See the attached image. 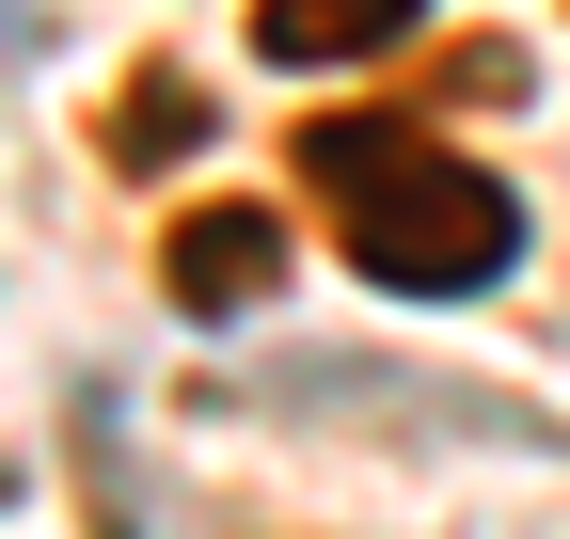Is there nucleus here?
Masks as SVG:
<instances>
[{"label":"nucleus","mask_w":570,"mask_h":539,"mask_svg":"<svg viewBox=\"0 0 570 539\" xmlns=\"http://www.w3.org/2000/svg\"><path fill=\"white\" fill-rule=\"evenodd\" d=\"M302 175H317L348 270H365V286H396V302H475L491 270L523 254V190L491 175V159H460V144H428V127L333 111L317 144H302Z\"/></svg>","instance_id":"obj_1"},{"label":"nucleus","mask_w":570,"mask_h":539,"mask_svg":"<svg viewBox=\"0 0 570 539\" xmlns=\"http://www.w3.org/2000/svg\"><path fill=\"white\" fill-rule=\"evenodd\" d=\"M159 286H175L190 317H254V302L285 286V223H269V207H190V223L159 238Z\"/></svg>","instance_id":"obj_2"},{"label":"nucleus","mask_w":570,"mask_h":539,"mask_svg":"<svg viewBox=\"0 0 570 539\" xmlns=\"http://www.w3.org/2000/svg\"><path fill=\"white\" fill-rule=\"evenodd\" d=\"M428 17V0H254V48L269 63H365Z\"/></svg>","instance_id":"obj_3"},{"label":"nucleus","mask_w":570,"mask_h":539,"mask_svg":"<svg viewBox=\"0 0 570 539\" xmlns=\"http://www.w3.org/2000/svg\"><path fill=\"white\" fill-rule=\"evenodd\" d=\"M175 144H206V96H190V80H142V96L111 111V159H127V175H159Z\"/></svg>","instance_id":"obj_4"}]
</instances>
